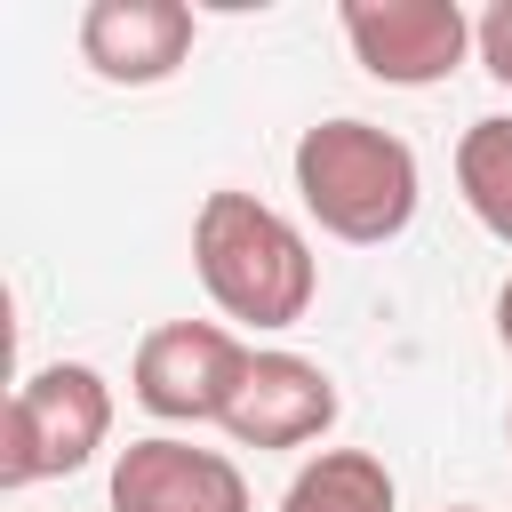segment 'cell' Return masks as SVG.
Listing matches in <instances>:
<instances>
[{
    "label": "cell",
    "instance_id": "1",
    "mask_svg": "<svg viewBox=\"0 0 512 512\" xmlns=\"http://www.w3.org/2000/svg\"><path fill=\"white\" fill-rule=\"evenodd\" d=\"M192 272L208 288V304L240 328H296L320 296V256L304 240L296 216H280L272 200L224 184L200 200L192 216Z\"/></svg>",
    "mask_w": 512,
    "mask_h": 512
},
{
    "label": "cell",
    "instance_id": "2",
    "mask_svg": "<svg viewBox=\"0 0 512 512\" xmlns=\"http://www.w3.org/2000/svg\"><path fill=\"white\" fill-rule=\"evenodd\" d=\"M296 168V200L304 216L344 240V248H384L416 224V200H424V168L408 152V136L360 120V112H336V120H312L288 152Z\"/></svg>",
    "mask_w": 512,
    "mask_h": 512
},
{
    "label": "cell",
    "instance_id": "3",
    "mask_svg": "<svg viewBox=\"0 0 512 512\" xmlns=\"http://www.w3.org/2000/svg\"><path fill=\"white\" fill-rule=\"evenodd\" d=\"M112 440V384L88 360H48L8 392V432H0V488H40Z\"/></svg>",
    "mask_w": 512,
    "mask_h": 512
},
{
    "label": "cell",
    "instance_id": "4",
    "mask_svg": "<svg viewBox=\"0 0 512 512\" xmlns=\"http://www.w3.org/2000/svg\"><path fill=\"white\" fill-rule=\"evenodd\" d=\"M248 360L256 344L224 320H160L128 360V392L160 424H224L248 384Z\"/></svg>",
    "mask_w": 512,
    "mask_h": 512
},
{
    "label": "cell",
    "instance_id": "5",
    "mask_svg": "<svg viewBox=\"0 0 512 512\" xmlns=\"http://www.w3.org/2000/svg\"><path fill=\"white\" fill-rule=\"evenodd\" d=\"M336 24H344L352 64L384 88H440L472 56L464 0H344Z\"/></svg>",
    "mask_w": 512,
    "mask_h": 512
},
{
    "label": "cell",
    "instance_id": "6",
    "mask_svg": "<svg viewBox=\"0 0 512 512\" xmlns=\"http://www.w3.org/2000/svg\"><path fill=\"white\" fill-rule=\"evenodd\" d=\"M112 512H256L248 472L184 432H144L112 456Z\"/></svg>",
    "mask_w": 512,
    "mask_h": 512
},
{
    "label": "cell",
    "instance_id": "7",
    "mask_svg": "<svg viewBox=\"0 0 512 512\" xmlns=\"http://www.w3.org/2000/svg\"><path fill=\"white\" fill-rule=\"evenodd\" d=\"M80 64L112 88H160L184 72L200 16L184 0H88L80 8Z\"/></svg>",
    "mask_w": 512,
    "mask_h": 512
},
{
    "label": "cell",
    "instance_id": "8",
    "mask_svg": "<svg viewBox=\"0 0 512 512\" xmlns=\"http://www.w3.org/2000/svg\"><path fill=\"white\" fill-rule=\"evenodd\" d=\"M336 376L304 352H256L248 360V384L224 416L232 448H312L328 424H336Z\"/></svg>",
    "mask_w": 512,
    "mask_h": 512
},
{
    "label": "cell",
    "instance_id": "9",
    "mask_svg": "<svg viewBox=\"0 0 512 512\" xmlns=\"http://www.w3.org/2000/svg\"><path fill=\"white\" fill-rule=\"evenodd\" d=\"M280 512H400V488H392L384 456H368V448H320L280 488Z\"/></svg>",
    "mask_w": 512,
    "mask_h": 512
},
{
    "label": "cell",
    "instance_id": "10",
    "mask_svg": "<svg viewBox=\"0 0 512 512\" xmlns=\"http://www.w3.org/2000/svg\"><path fill=\"white\" fill-rule=\"evenodd\" d=\"M456 192L488 240L512 248V112H480L456 136Z\"/></svg>",
    "mask_w": 512,
    "mask_h": 512
},
{
    "label": "cell",
    "instance_id": "11",
    "mask_svg": "<svg viewBox=\"0 0 512 512\" xmlns=\"http://www.w3.org/2000/svg\"><path fill=\"white\" fill-rule=\"evenodd\" d=\"M472 56H480V72L496 88H512V0H488L472 16Z\"/></svg>",
    "mask_w": 512,
    "mask_h": 512
},
{
    "label": "cell",
    "instance_id": "12",
    "mask_svg": "<svg viewBox=\"0 0 512 512\" xmlns=\"http://www.w3.org/2000/svg\"><path fill=\"white\" fill-rule=\"evenodd\" d=\"M496 344H504V352H512V280H504V288H496Z\"/></svg>",
    "mask_w": 512,
    "mask_h": 512
},
{
    "label": "cell",
    "instance_id": "13",
    "mask_svg": "<svg viewBox=\"0 0 512 512\" xmlns=\"http://www.w3.org/2000/svg\"><path fill=\"white\" fill-rule=\"evenodd\" d=\"M448 512H480V504H448Z\"/></svg>",
    "mask_w": 512,
    "mask_h": 512
},
{
    "label": "cell",
    "instance_id": "14",
    "mask_svg": "<svg viewBox=\"0 0 512 512\" xmlns=\"http://www.w3.org/2000/svg\"><path fill=\"white\" fill-rule=\"evenodd\" d=\"M504 440H512V416H504Z\"/></svg>",
    "mask_w": 512,
    "mask_h": 512
}]
</instances>
